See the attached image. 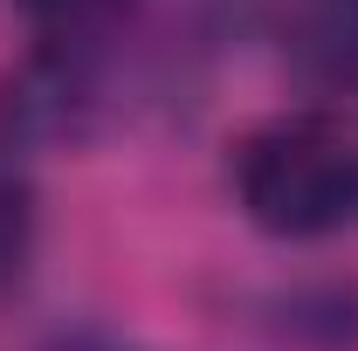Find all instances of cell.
<instances>
[{
	"instance_id": "5b68a950",
	"label": "cell",
	"mask_w": 358,
	"mask_h": 351,
	"mask_svg": "<svg viewBox=\"0 0 358 351\" xmlns=\"http://www.w3.org/2000/svg\"><path fill=\"white\" fill-rule=\"evenodd\" d=\"M42 351H145L131 338H110V331H62V338H48Z\"/></svg>"
},
{
	"instance_id": "3957f363",
	"label": "cell",
	"mask_w": 358,
	"mask_h": 351,
	"mask_svg": "<svg viewBox=\"0 0 358 351\" xmlns=\"http://www.w3.org/2000/svg\"><path fill=\"white\" fill-rule=\"evenodd\" d=\"M124 7H131V0H21V14L35 21V35H42V42H55V48L96 42V35H103Z\"/></svg>"
},
{
	"instance_id": "277c9868",
	"label": "cell",
	"mask_w": 358,
	"mask_h": 351,
	"mask_svg": "<svg viewBox=\"0 0 358 351\" xmlns=\"http://www.w3.org/2000/svg\"><path fill=\"white\" fill-rule=\"evenodd\" d=\"M28 234H35L28 186H21L14 173H0V289L21 275V262H28Z\"/></svg>"
},
{
	"instance_id": "6da1fadb",
	"label": "cell",
	"mask_w": 358,
	"mask_h": 351,
	"mask_svg": "<svg viewBox=\"0 0 358 351\" xmlns=\"http://www.w3.org/2000/svg\"><path fill=\"white\" fill-rule=\"evenodd\" d=\"M234 186L248 220L275 241H317L358 214V145L331 117H275L241 145Z\"/></svg>"
},
{
	"instance_id": "7a4b0ae2",
	"label": "cell",
	"mask_w": 358,
	"mask_h": 351,
	"mask_svg": "<svg viewBox=\"0 0 358 351\" xmlns=\"http://www.w3.org/2000/svg\"><path fill=\"white\" fill-rule=\"evenodd\" d=\"M296 62L331 89H358V0H310L296 21Z\"/></svg>"
}]
</instances>
